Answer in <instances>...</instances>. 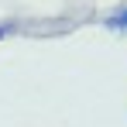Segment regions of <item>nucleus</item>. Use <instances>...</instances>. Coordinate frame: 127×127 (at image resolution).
Listing matches in <instances>:
<instances>
[{
    "mask_svg": "<svg viewBox=\"0 0 127 127\" xmlns=\"http://www.w3.org/2000/svg\"><path fill=\"white\" fill-rule=\"evenodd\" d=\"M103 24H106V28H113V31H127V3H124V7H117L113 14H106Z\"/></svg>",
    "mask_w": 127,
    "mask_h": 127,
    "instance_id": "nucleus-1",
    "label": "nucleus"
},
{
    "mask_svg": "<svg viewBox=\"0 0 127 127\" xmlns=\"http://www.w3.org/2000/svg\"><path fill=\"white\" fill-rule=\"evenodd\" d=\"M17 28H21L17 21H3V24H0V38H7V34H14Z\"/></svg>",
    "mask_w": 127,
    "mask_h": 127,
    "instance_id": "nucleus-2",
    "label": "nucleus"
}]
</instances>
